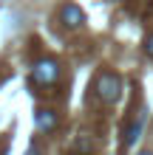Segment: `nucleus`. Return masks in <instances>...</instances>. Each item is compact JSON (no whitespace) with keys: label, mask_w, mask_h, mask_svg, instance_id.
<instances>
[{"label":"nucleus","mask_w":153,"mask_h":155,"mask_svg":"<svg viewBox=\"0 0 153 155\" xmlns=\"http://www.w3.org/2000/svg\"><path fill=\"white\" fill-rule=\"evenodd\" d=\"M122 96V79L111 74V71H105V74L96 76V99H99L102 104H116Z\"/></svg>","instance_id":"nucleus-1"},{"label":"nucleus","mask_w":153,"mask_h":155,"mask_svg":"<svg viewBox=\"0 0 153 155\" xmlns=\"http://www.w3.org/2000/svg\"><path fill=\"white\" fill-rule=\"evenodd\" d=\"M60 62L57 59H51V57H43V59H37L34 62V68H31V76H34V82L37 85H54V82L60 79Z\"/></svg>","instance_id":"nucleus-2"},{"label":"nucleus","mask_w":153,"mask_h":155,"mask_svg":"<svg viewBox=\"0 0 153 155\" xmlns=\"http://www.w3.org/2000/svg\"><path fill=\"white\" fill-rule=\"evenodd\" d=\"M60 23L65 25V28H71V31H74V28H79V25L85 23V14H82V8H79V6L65 3V6L60 8Z\"/></svg>","instance_id":"nucleus-3"},{"label":"nucleus","mask_w":153,"mask_h":155,"mask_svg":"<svg viewBox=\"0 0 153 155\" xmlns=\"http://www.w3.org/2000/svg\"><path fill=\"white\" fill-rule=\"evenodd\" d=\"M34 127H37L40 133H51V130H57V113L54 110H37L34 113Z\"/></svg>","instance_id":"nucleus-4"},{"label":"nucleus","mask_w":153,"mask_h":155,"mask_svg":"<svg viewBox=\"0 0 153 155\" xmlns=\"http://www.w3.org/2000/svg\"><path fill=\"white\" fill-rule=\"evenodd\" d=\"M142 124H145L142 118H136V121L130 124V130L125 133V135H128V138H125V147H133V144L139 141V135H142Z\"/></svg>","instance_id":"nucleus-5"},{"label":"nucleus","mask_w":153,"mask_h":155,"mask_svg":"<svg viewBox=\"0 0 153 155\" xmlns=\"http://www.w3.org/2000/svg\"><path fill=\"white\" fill-rule=\"evenodd\" d=\"M145 54L153 59V34H148V40H145Z\"/></svg>","instance_id":"nucleus-6"},{"label":"nucleus","mask_w":153,"mask_h":155,"mask_svg":"<svg viewBox=\"0 0 153 155\" xmlns=\"http://www.w3.org/2000/svg\"><path fill=\"white\" fill-rule=\"evenodd\" d=\"M29 155H43V152H40V147H31V150H29Z\"/></svg>","instance_id":"nucleus-7"},{"label":"nucleus","mask_w":153,"mask_h":155,"mask_svg":"<svg viewBox=\"0 0 153 155\" xmlns=\"http://www.w3.org/2000/svg\"><path fill=\"white\" fill-rule=\"evenodd\" d=\"M136 155H153V150H142V152H136Z\"/></svg>","instance_id":"nucleus-8"}]
</instances>
